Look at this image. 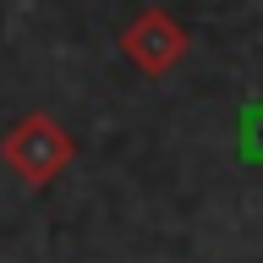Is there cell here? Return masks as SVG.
I'll return each mask as SVG.
<instances>
[{"label":"cell","instance_id":"1","mask_svg":"<svg viewBox=\"0 0 263 263\" xmlns=\"http://www.w3.org/2000/svg\"><path fill=\"white\" fill-rule=\"evenodd\" d=\"M71 154H77L71 132H66L55 115H44V110L22 115V121L6 126V137H0V159L11 164L28 186H49V181L71 164Z\"/></svg>","mask_w":263,"mask_h":263},{"label":"cell","instance_id":"2","mask_svg":"<svg viewBox=\"0 0 263 263\" xmlns=\"http://www.w3.org/2000/svg\"><path fill=\"white\" fill-rule=\"evenodd\" d=\"M121 49H126V61L137 66L143 77H164V71H176V66L186 61L192 33L181 28L170 11H159V6H143V11H137L126 28H121Z\"/></svg>","mask_w":263,"mask_h":263},{"label":"cell","instance_id":"3","mask_svg":"<svg viewBox=\"0 0 263 263\" xmlns=\"http://www.w3.org/2000/svg\"><path fill=\"white\" fill-rule=\"evenodd\" d=\"M241 159H263V104L241 115Z\"/></svg>","mask_w":263,"mask_h":263}]
</instances>
